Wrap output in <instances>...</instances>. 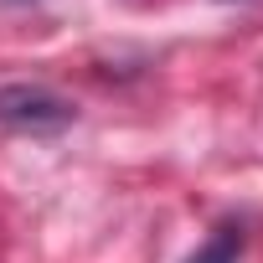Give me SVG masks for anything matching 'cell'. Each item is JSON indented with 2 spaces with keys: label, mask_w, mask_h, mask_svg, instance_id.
<instances>
[{
  "label": "cell",
  "mask_w": 263,
  "mask_h": 263,
  "mask_svg": "<svg viewBox=\"0 0 263 263\" xmlns=\"http://www.w3.org/2000/svg\"><path fill=\"white\" fill-rule=\"evenodd\" d=\"M72 119H78V108L42 83H6L0 88V124L16 129V135H57Z\"/></svg>",
  "instance_id": "obj_1"
},
{
  "label": "cell",
  "mask_w": 263,
  "mask_h": 263,
  "mask_svg": "<svg viewBox=\"0 0 263 263\" xmlns=\"http://www.w3.org/2000/svg\"><path fill=\"white\" fill-rule=\"evenodd\" d=\"M237 253H242V227H217L186 263H237Z\"/></svg>",
  "instance_id": "obj_2"
},
{
  "label": "cell",
  "mask_w": 263,
  "mask_h": 263,
  "mask_svg": "<svg viewBox=\"0 0 263 263\" xmlns=\"http://www.w3.org/2000/svg\"><path fill=\"white\" fill-rule=\"evenodd\" d=\"M11 6H31V0H11Z\"/></svg>",
  "instance_id": "obj_3"
}]
</instances>
